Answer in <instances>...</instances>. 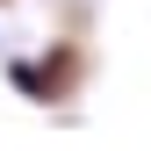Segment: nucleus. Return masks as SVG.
<instances>
[{
  "mask_svg": "<svg viewBox=\"0 0 151 151\" xmlns=\"http://www.w3.org/2000/svg\"><path fill=\"white\" fill-rule=\"evenodd\" d=\"M58 72H65V58H58V65H22V58H14L7 79L22 86V93H36V101H50V93H58Z\"/></svg>",
  "mask_w": 151,
  "mask_h": 151,
  "instance_id": "1",
  "label": "nucleus"
}]
</instances>
